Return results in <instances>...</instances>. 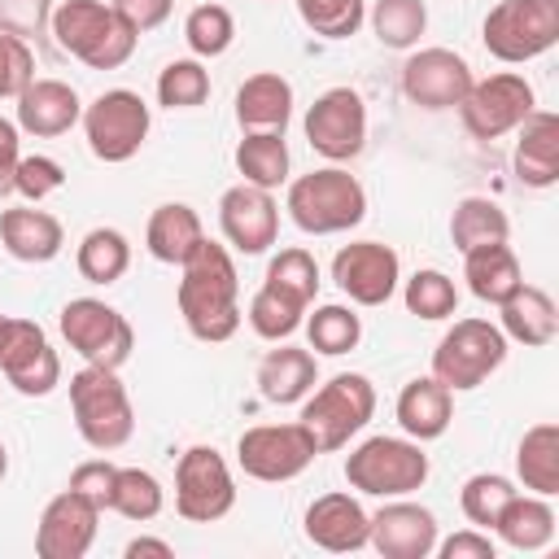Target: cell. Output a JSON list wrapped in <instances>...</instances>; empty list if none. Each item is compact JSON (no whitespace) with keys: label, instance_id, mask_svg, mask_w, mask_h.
Here are the masks:
<instances>
[{"label":"cell","instance_id":"52a82bcc","mask_svg":"<svg viewBox=\"0 0 559 559\" xmlns=\"http://www.w3.org/2000/svg\"><path fill=\"white\" fill-rule=\"evenodd\" d=\"M480 44L502 66H524L559 44V0H498L480 22Z\"/></svg>","mask_w":559,"mask_h":559},{"label":"cell","instance_id":"db71d44e","mask_svg":"<svg viewBox=\"0 0 559 559\" xmlns=\"http://www.w3.org/2000/svg\"><path fill=\"white\" fill-rule=\"evenodd\" d=\"M140 555L175 559V546H170V542H162V537H131V542H127V559H140Z\"/></svg>","mask_w":559,"mask_h":559},{"label":"cell","instance_id":"7dc6e473","mask_svg":"<svg viewBox=\"0 0 559 559\" xmlns=\"http://www.w3.org/2000/svg\"><path fill=\"white\" fill-rule=\"evenodd\" d=\"M35 79V52L22 35L0 31V100H17V92Z\"/></svg>","mask_w":559,"mask_h":559},{"label":"cell","instance_id":"f5cc1de1","mask_svg":"<svg viewBox=\"0 0 559 559\" xmlns=\"http://www.w3.org/2000/svg\"><path fill=\"white\" fill-rule=\"evenodd\" d=\"M17 157H22V131H17V122H9V118L0 114V197L13 192Z\"/></svg>","mask_w":559,"mask_h":559},{"label":"cell","instance_id":"f6af8a7d","mask_svg":"<svg viewBox=\"0 0 559 559\" xmlns=\"http://www.w3.org/2000/svg\"><path fill=\"white\" fill-rule=\"evenodd\" d=\"M262 280L275 284V288H284V293H293V297H301L306 306L319 297V262H314V253L301 249V245L280 249V253L266 262V275H262Z\"/></svg>","mask_w":559,"mask_h":559},{"label":"cell","instance_id":"816d5d0a","mask_svg":"<svg viewBox=\"0 0 559 559\" xmlns=\"http://www.w3.org/2000/svg\"><path fill=\"white\" fill-rule=\"evenodd\" d=\"M114 9H118V17L135 31V35H144V31H157L170 13H175V0H109Z\"/></svg>","mask_w":559,"mask_h":559},{"label":"cell","instance_id":"cb8c5ba5","mask_svg":"<svg viewBox=\"0 0 559 559\" xmlns=\"http://www.w3.org/2000/svg\"><path fill=\"white\" fill-rule=\"evenodd\" d=\"M0 245L9 258L17 262H52L66 245V227L57 214L39 210V205H13V210H0Z\"/></svg>","mask_w":559,"mask_h":559},{"label":"cell","instance_id":"9a60e30c","mask_svg":"<svg viewBox=\"0 0 559 559\" xmlns=\"http://www.w3.org/2000/svg\"><path fill=\"white\" fill-rule=\"evenodd\" d=\"M0 376L22 393V397H48L61 384V358L48 345V332L35 319H4L0 332Z\"/></svg>","mask_w":559,"mask_h":559},{"label":"cell","instance_id":"484cf974","mask_svg":"<svg viewBox=\"0 0 559 559\" xmlns=\"http://www.w3.org/2000/svg\"><path fill=\"white\" fill-rule=\"evenodd\" d=\"M393 415H397V428L406 437L437 441V437H445V428L454 419V393L437 376H415V380L402 384Z\"/></svg>","mask_w":559,"mask_h":559},{"label":"cell","instance_id":"d6986e66","mask_svg":"<svg viewBox=\"0 0 559 559\" xmlns=\"http://www.w3.org/2000/svg\"><path fill=\"white\" fill-rule=\"evenodd\" d=\"M100 507H92L83 493H74L70 485L44 502L39 524H35V555L39 559H83L96 542V524H100Z\"/></svg>","mask_w":559,"mask_h":559},{"label":"cell","instance_id":"d4e9b609","mask_svg":"<svg viewBox=\"0 0 559 559\" xmlns=\"http://www.w3.org/2000/svg\"><path fill=\"white\" fill-rule=\"evenodd\" d=\"M314 384H319V358H314V349L275 341V349H266L262 362H258V393L271 406H297Z\"/></svg>","mask_w":559,"mask_h":559},{"label":"cell","instance_id":"4dcf8cb0","mask_svg":"<svg viewBox=\"0 0 559 559\" xmlns=\"http://www.w3.org/2000/svg\"><path fill=\"white\" fill-rule=\"evenodd\" d=\"M463 280H467V293L485 306H502L520 284H524V271H520V258L511 253V245H480V249H467L463 253Z\"/></svg>","mask_w":559,"mask_h":559},{"label":"cell","instance_id":"d6a6232c","mask_svg":"<svg viewBox=\"0 0 559 559\" xmlns=\"http://www.w3.org/2000/svg\"><path fill=\"white\" fill-rule=\"evenodd\" d=\"M231 157H236L240 179L253 183V188L275 192V188L288 183V166H293V157H288V144H284L280 131H240V144H236Z\"/></svg>","mask_w":559,"mask_h":559},{"label":"cell","instance_id":"7a4b0ae2","mask_svg":"<svg viewBox=\"0 0 559 559\" xmlns=\"http://www.w3.org/2000/svg\"><path fill=\"white\" fill-rule=\"evenodd\" d=\"M48 31L61 52L83 61L87 70H118L131 61L140 35L118 17L114 4L105 0H61L48 13Z\"/></svg>","mask_w":559,"mask_h":559},{"label":"cell","instance_id":"7bdbcfd3","mask_svg":"<svg viewBox=\"0 0 559 559\" xmlns=\"http://www.w3.org/2000/svg\"><path fill=\"white\" fill-rule=\"evenodd\" d=\"M515 493H520V489H515L511 476H502V472H476V476L463 480L459 507H463V515H467L472 528H493L498 511H502Z\"/></svg>","mask_w":559,"mask_h":559},{"label":"cell","instance_id":"3957f363","mask_svg":"<svg viewBox=\"0 0 559 559\" xmlns=\"http://www.w3.org/2000/svg\"><path fill=\"white\" fill-rule=\"evenodd\" d=\"M284 210L306 236H341L367 218V188L358 183V175L332 162L288 179Z\"/></svg>","mask_w":559,"mask_h":559},{"label":"cell","instance_id":"ab89813d","mask_svg":"<svg viewBox=\"0 0 559 559\" xmlns=\"http://www.w3.org/2000/svg\"><path fill=\"white\" fill-rule=\"evenodd\" d=\"M402 301H406V310H411L415 319H428V323L459 314V288H454V280H450L445 271H437V266H424V271H415L411 280H402Z\"/></svg>","mask_w":559,"mask_h":559},{"label":"cell","instance_id":"e575fe53","mask_svg":"<svg viewBox=\"0 0 559 559\" xmlns=\"http://www.w3.org/2000/svg\"><path fill=\"white\" fill-rule=\"evenodd\" d=\"M507 236H511V218L489 197H463L450 214V240L459 253L480 249V245H502Z\"/></svg>","mask_w":559,"mask_h":559},{"label":"cell","instance_id":"f35d334b","mask_svg":"<svg viewBox=\"0 0 559 559\" xmlns=\"http://www.w3.org/2000/svg\"><path fill=\"white\" fill-rule=\"evenodd\" d=\"M162 507H166V489H162V480L153 472H144V467H118L114 498H109V511L114 515H122L131 524H148V520L162 515Z\"/></svg>","mask_w":559,"mask_h":559},{"label":"cell","instance_id":"ee69618b","mask_svg":"<svg viewBox=\"0 0 559 559\" xmlns=\"http://www.w3.org/2000/svg\"><path fill=\"white\" fill-rule=\"evenodd\" d=\"M297 17L323 39H349L367 22V0H293Z\"/></svg>","mask_w":559,"mask_h":559},{"label":"cell","instance_id":"836d02e7","mask_svg":"<svg viewBox=\"0 0 559 559\" xmlns=\"http://www.w3.org/2000/svg\"><path fill=\"white\" fill-rule=\"evenodd\" d=\"M74 266H79V275H83L87 284L109 288V284H118V280L127 275V266H131V240H127L118 227H92V231L79 240V249H74Z\"/></svg>","mask_w":559,"mask_h":559},{"label":"cell","instance_id":"11a10c76","mask_svg":"<svg viewBox=\"0 0 559 559\" xmlns=\"http://www.w3.org/2000/svg\"><path fill=\"white\" fill-rule=\"evenodd\" d=\"M9 476V450H4V441H0V480Z\"/></svg>","mask_w":559,"mask_h":559},{"label":"cell","instance_id":"5b68a950","mask_svg":"<svg viewBox=\"0 0 559 559\" xmlns=\"http://www.w3.org/2000/svg\"><path fill=\"white\" fill-rule=\"evenodd\" d=\"M70 415H74V428L79 437L109 454V450H122L135 432V411H131V393L127 384L118 380L114 367H92L83 362L74 376H70Z\"/></svg>","mask_w":559,"mask_h":559},{"label":"cell","instance_id":"7402d4cb","mask_svg":"<svg viewBox=\"0 0 559 559\" xmlns=\"http://www.w3.org/2000/svg\"><path fill=\"white\" fill-rule=\"evenodd\" d=\"M83 118V100L70 83L61 79H31L22 92H17V131L35 135V140H52V135H66L74 122Z\"/></svg>","mask_w":559,"mask_h":559},{"label":"cell","instance_id":"8992f818","mask_svg":"<svg viewBox=\"0 0 559 559\" xmlns=\"http://www.w3.org/2000/svg\"><path fill=\"white\" fill-rule=\"evenodd\" d=\"M428 472L432 463L415 437H367L345 454V480L362 498H411Z\"/></svg>","mask_w":559,"mask_h":559},{"label":"cell","instance_id":"c3c4849f","mask_svg":"<svg viewBox=\"0 0 559 559\" xmlns=\"http://www.w3.org/2000/svg\"><path fill=\"white\" fill-rule=\"evenodd\" d=\"M114 476H118V463H109V459H83V463L70 472V489H74V493H83L92 507L109 511Z\"/></svg>","mask_w":559,"mask_h":559},{"label":"cell","instance_id":"44dd1931","mask_svg":"<svg viewBox=\"0 0 559 559\" xmlns=\"http://www.w3.org/2000/svg\"><path fill=\"white\" fill-rule=\"evenodd\" d=\"M306 537L328 550V555H349V550H362L367 546V533H371V515L362 511V502L345 489H332V493H319L310 507H306V520H301Z\"/></svg>","mask_w":559,"mask_h":559},{"label":"cell","instance_id":"ba28073f","mask_svg":"<svg viewBox=\"0 0 559 559\" xmlns=\"http://www.w3.org/2000/svg\"><path fill=\"white\" fill-rule=\"evenodd\" d=\"M507 362V336L498 323L489 319H454L445 328V336L432 349V376L450 389V393H467L480 389L498 367Z\"/></svg>","mask_w":559,"mask_h":559},{"label":"cell","instance_id":"2e32d148","mask_svg":"<svg viewBox=\"0 0 559 559\" xmlns=\"http://www.w3.org/2000/svg\"><path fill=\"white\" fill-rule=\"evenodd\" d=\"M472 66L454 48H411L402 61V96L428 114L459 109V100L472 87Z\"/></svg>","mask_w":559,"mask_h":559},{"label":"cell","instance_id":"bcb514c9","mask_svg":"<svg viewBox=\"0 0 559 559\" xmlns=\"http://www.w3.org/2000/svg\"><path fill=\"white\" fill-rule=\"evenodd\" d=\"M61 188H66V166H61L57 157H48V153H26V157H17L13 192H17L22 201L39 205V201H48V197L61 192Z\"/></svg>","mask_w":559,"mask_h":559},{"label":"cell","instance_id":"603a6c76","mask_svg":"<svg viewBox=\"0 0 559 559\" xmlns=\"http://www.w3.org/2000/svg\"><path fill=\"white\" fill-rule=\"evenodd\" d=\"M511 166H515V179L524 188H555L559 183V118L550 109H533L515 127Z\"/></svg>","mask_w":559,"mask_h":559},{"label":"cell","instance_id":"5bb4252c","mask_svg":"<svg viewBox=\"0 0 559 559\" xmlns=\"http://www.w3.org/2000/svg\"><path fill=\"white\" fill-rule=\"evenodd\" d=\"M301 131L310 148L328 162H354L367 144V100L354 87H328L314 96V105L301 118Z\"/></svg>","mask_w":559,"mask_h":559},{"label":"cell","instance_id":"f907efd6","mask_svg":"<svg viewBox=\"0 0 559 559\" xmlns=\"http://www.w3.org/2000/svg\"><path fill=\"white\" fill-rule=\"evenodd\" d=\"M44 22H48V0H0V31L26 39Z\"/></svg>","mask_w":559,"mask_h":559},{"label":"cell","instance_id":"d590c367","mask_svg":"<svg viewBox=\"0 0 559 559\" xmlns=\"http://www.w3.org/2000/svg\"><path fill=\"white\" fill-rule=\"evenodd\" d=\"M306 301L301 297H293V293H284V288H275V284H266L262 280V288L249 297V310H245V319H249V328L262 336V341H288L297 328H301V319H306Z\"/></svg>","mask_w":559,"mask_h":559},{"label":"cell","instance_id":"7c38bea8","mask_svg":"<svg viewBox=\"0 0 559 559\" xmlns=\"http://www.w3.org/2000/svg\"><path fill=\"white\" fill-rule=\"evenodd\" d=\"M314 459H319V450H314L310 432L297 419L293 424H253L236 441L240 472L253 476V480H262V485L297 480Z\"/></svg>","mask_w":559,"mask_h":559},{"label":"cell","instance_id":"9f6ffc18","mask_svg":"<svg viewBox=\"0 0 559 559\" xmlns=\"http://www.w3.org/2000/svg\"><path fill=\"white\" fill-rule=\"evenodd\" d=\"M4 319H9V314H0V332H4Z\"/></svg>","mask_w":559,"mask_h":559},{"label":"cell","instance_id":"b9f144b4","mask_svg":"<svg viewBox=\"0 0 559 559\" xmlns=\"http://www.w3.org/2000/svg\"><path fill=\"white\" fill-rule=\"evenodd\" d=\"M210 100V70L201 57H175L157 74V105L166 109H197Z\"/></svg>","mask_w":559,"mask_h":559},{"label":"cell","instance_id":"30bf717a","mask_svg":"<svg viewBox=\"0 0 559 559\" xmlns=\"http://www.w3.org/2000/svg\"><path fill=\"white\" fill-rule=\"evenodd\" d=\"M79 122H83V135H87L92 157L118 166V162H131L144 148L148 127H153V114H148V105H144L140 92L109 87L92 105H83V118Z\"/></svg>","mask_w":559,"mask_h":559},{"label":"cell","instance_id":"e0dca14e","mask_svg":"<svg viewBox=\"0 0 559 559\" xmlns=\"http://www.w3.org/2000/svg\"><path fill=\"white\" fill-rule=\"evenodd\" d=\"M332 280L354 306H384L402 284V258L384 240H349L332 258Z\"/></svg>","mask_w":559,"mask_h":559},{"label":"cell","instance_id":"ffe728a7","mask_svg":"<svg viewBox=\"0 0 559 559\" xmlns=\"http://www.w3.org/2000/svg\"><path fill=\"white\" fill-rule=\"evenodd\" d=\"M437 515L424 502L411 498H384V507L371 515L367 546H376L384 559H428L437 546Z\"/></svg>","mask_w":559,"mask_h":559},{"label":"cell","instance_id":"8d00e7d4","mask_svg":"<svg viewBox=\"0 0 559 559\" xmlns=\"http://www.w3.org/2000/svg\"><path fill=\"white\" fill-rule=\"evenodd\" d=\"M301 328H306L310 349L323 354V358H341V354L358 349V341H362V319H358L349 306H341V301L314 306V314L306 310Z\"/></svg>","mask_w":559,"mask_h":559},{"label":"cell","instance_id":"6da1fadb","mask_svg":"<svg viewBox=\"0 0 559 559\" xmlns=\"http://www.w3.org/2000/svg\"><path fill=\"white\" fill-rule=\"evenodd\" d=\"M179 288H175V306L183 328L205 341V345H223L240 332V275L236 262L227 253V245L218 240H201L192 249V258L179 266Z\"/></svg>","mask_w":559,"mask_h":559},{"label":"cell","instance_id":"4fadbf2b","mask_svg":"<svg viewBox=\"0 0 559 559\" xmlns=\"http://www.w3.org/2000/svg\"><path fill=\"white\" fill-rule=\"evenodd\" d=\"M236 507V480L214 445H188L175 463V511L188 524H214Z\"/></svg>","mask_w":559,"mask_h":559},{"label":"cell","instance_id":"60d3db41","mask_svg":"<svg viewBox=\"0 0 559 559\" xmlns=\"http://www.w3.org/2000/svg\"><path fill=\"white\" fill-rule=\"evenodd\" d=\"M183 44L192 48V57L210 61V57H223L231 44H236V17L227 4H197L188 17H183Z\"/></svg>","mask_w":559,"mask_h":559},{"label":"cell","instance_id":"681fc988","mask_svg":"<svg viewBox=\"0 0 559 559\" xmlns=\"http://www.w3.org/2000/svg\"><path fill=\"white\" fill-rule=\"evenodd\" d=\"M432 555H441V559H493L498 555V542L489 537V528H459L445 542L437 537Z\"/></svg>","mask_w":559,"mask_h":559},{"label":"cell","instance_id":"ac0fdd59","mask_svg":"<svg viewBox=\"0 0 559 559\" xmlns=\"http://www.w3.org/2000/svg\"><path fill=\"white\" fill-rule=\"evenodd\" d=\"M218 227H223V240L236 253H245V258L266 253L280 240V205H275V192L253 188L245 179L231 183L218 197Z\"/></svg>","mask_w":559,"mask_h":559},{"label":"cell","instance_id":"83f0119b","mask_svg":"<svg viewBox=\"0 0 559 559\" xmlns=\"http://www.w3.org/2000/svg\"><path fill=\"white\" fill-rule=\"evenodd\" d=\"M498 328L507 341L524 345V349H542L559 336V310L550 301L546 288L537 284H520L502 306H498Z\"/></svg>","mask_w":559,"mask_h":559},{"label":"cell","instance_id":"9c48e42d","mask_svg":"<svg viewBox=\"0 0 559 559\" xmlns=\"http://www.w3.org/2000/svg\"><path fill=\"white\" fill-rule=\"evenodd\" d=\"M61 341L92 367H122L135 349V328L127 323L122 310H114L100 297H70L57 314Z\"/></svg>","mask_w":559,"mask_h":559},{"label":"cell","instance_id":"74e56055","mask_svg":"<svg viewBox=\"0 0 559 559\" xmlns=\"http://www.w3.org/2000/svg\"><path fill=\"white\" fill-rule=\"evenodd\" d=\"M367 22L384 48L411 52V48H419V35L428 31V4L424 0H376Z\"/></svg>","mask_w":559,"mask_h":559},{"label":"cell","instance_id":"1f68e13d","mask_svg":"<svg viewBox=\"0 0 559 559\" xmlns=\"http://www.w3.org/2000/svg\"><path fill=\"white\" fill-rule=\"evenodd\" d=\"M515 476L528 493L555 498L559 493V424H533L515 445Z\"/></svg>","mask_w":559,"mask_h":559},{"label":"cell","instance_id":"277c9868","mask_svg":"<svg viewBox=\"0 0 559 559\" xmlns=\"http://www.w3.org/2000/svg\"><path fill=\"white\" fill-rule=\"evenodd\" d=\"M371 415H376V384L362 371H341L301 397L297 424L310 432L319 454H336L371 424Z\"/></svg>","mask_w":559,"mask_h":559},{"label":"cell","instance_id":"f1b7e54d","mask_svg":"<svg viewBox=\"0 0 559 559\" xmlns=\"http://www.w3.org/2000/svg\"><path fill=\"white\" fill-rule=\"evenodd\" d=\"M201 240H205V227L188 201H166L144 223V249L166 266H183Z\"/></svg>","mask_w":559,"mask_h":559},{"label":"cell","instance_id":"f546056e","mask_svg":"<svg viewBox=\"0 0 559 559\" xmlns=\"http://www.w3.org/2000/svg\"><path fill=\"white\" fill-rule=\"evenodd\" d=\"M555 528H559V524H555V507H550V498L524 489V493H515V498L498 511V520H493L489 533H498L502 546L533 555V550H546V546L555 542Z\"/></svg>","mask_w":559,"mask_h":559},{"label":"cell","instance_id":"4316f807","mask_svg":"<svg viewBox=\"0 0 559 559\" xmlns=\"http://www.w3.org/2000/svg\"><path fill=\"white\" fill-rule=\"evenodd\" d=\"M293 118V83L280 70H258L236 87V122L240 131H288Z\"/></svg>","mask_w":559,"mask_h":559},{"label":"cell","instance_id":"8fae6325","mask_svg":"<svg viewBox=\"0 0 559 559\" xmlns=\"http://www.w3.org/2000/svg\"><path fill=\"white\" fill-rule=\"evenodd\" d=\"M537 109L533 83L515 70H498L489 79H472L467 96L459 100V122L472 140H498L515 131Z\"/></svg>","mask_w":559,"mask_h":559}]
</instances>
